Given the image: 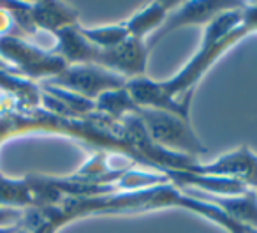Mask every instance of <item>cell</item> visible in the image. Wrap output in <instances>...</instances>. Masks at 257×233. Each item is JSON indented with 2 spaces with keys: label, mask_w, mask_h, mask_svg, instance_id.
<instances>
[{
  "label": "cell",
  "mask_w": 257,
  "mask_h": 233,
  "mask_svg": "<svg viewBox=\"0 0 257 233\" xmlns=\"http://www.w3.org/2000/svg\"><path fill=\"white\" fill-rule=\"evenodd\" d=\"M138 104L133 101L131 94L127 92L125 87L114 89L109 92H104L95 99V111L104 117H109L113 120H120L127 115L134 113Z\"/></svg>",
  "instance_id": "7c38bea8"
},
{
  "label": "cell",
  "mask_w": 257,
  "mask_h": 233,
  "mask_svg": "<svg viewBox=\"0 0 257 233\" xmlns=\"http://www.w3.org/2000/svg\"><path fill=\"white\" fill-rule=\"evenodd\" d=\"M245 233H257V228H246Z\"/></svg>",
  "instance_id": "5bb4252c"
},
{
  "label": "cell",
  "mask_w": 257,
  "mask_h": 233,
  "mask_svg": "<svg viewBox=\"0 0 257 233\" xmlns=\"http://www.w3.org/2000/svg\"><path fill=\"white\" fill-rule=\"evenodd\" d=\"M141 126L145 127L150 140L157 147L183 158L197 159L206 154V147L194 133L190 120H185L175 113L155 108H136L134 111Z\"/></svg>",
  "instance_id": "7a4b0ae2"
},
{
  "label": "cell",
  "mask_w": 257,
  "mask_h": 233,
  "mask_svg": "<svg viewBox=\"0 0 257 233\" xmlns=\"http://www.w3.org/2000/svg\"><path fill=\"white\" fill-rule=\"evenodd\" d=\"M51 83L62 85L65 90L78 94L85 99L95 101L104 92L125 87L127 80L121 78L116 72L109 71V69L100 67V65L76 64L67 65L65 71H62L60 74L51 80Z\"/></svg>",
  "instance_id": "3957f363"
},
{
  "label": "cell",
  "mask_w": 257,
  "mask_h": 233,
  "mask_svg": "<svg viewBox=\"0 0 257 233\" xmlns=\"http://www.w3.org/2000/svg\"><path fill=\"white\" fill-rule=\"evenodd\" d=\"M253 189H255V194H257V187H253Z\"/></svg>",
  "instance_id": "9a60e30c"
},
{
  "label": "cell",
  "mask_w": 257,
  "mask_h": 233,
  "mask_svg": "<svg viewBox=\"0 0 257 233\" xmlns=\"http://www.w3.org/2000/svg\"><path fill=\"white\" fill-rule=\"evenodd\" d=\"M238 6H241V2H185L173 15H169L166 18L164 25L155 34H152L145 43H147L148 48H154L159 41L164 39L173 30L187 25H208L220 13L234 9Z\"/></svg>",
  "instance_id": "5b68a950"
},
{
  "label": "cell",
  "mask_w": 257,
  "mask_h": 233,
  "mask_svg": "<svg viewBox=\"0 0 257 233\" xmlns=\"http://www.w3.org/2000/svg\"><path fill=\"white\" fill-rule=\"evenodd\" d=\"M148 53H150V48L143 39L128 37L120 46L100 50L97 65L116 72L128 82V80L147 76Z\"/></svg>",
  "instance_id": "8992f818"
},
{
  "label": "cell",
  "mask_w": 257,
  "mask_h": 233,
  "mask_svg": "<svg viewBox=\"0 0 257 233\" xmlns=\"http://www.w3.org/2000/svg\"><path fill=\"white\" fill-rule=\"evenodd\" d=\"M175 8L176 2H152L148 8H145L128 22H125V27L131 37L147 41V36L155 34L164 25L166 18L169 16V13L175 11Z\"/></svg>",
  "instance_id": "30bf717a"
},
{
  "label": "cell",
  "mask_w": 257,
  "mask_h": 233,
  "mask_svg": "<svg viewBox=\"0 0 257 233\" xmlns=\"http://www.w3.org/2000/svg\"><path fill=\"white\" fill-rule=\"evenodd\" d=\"M30 20L43 29H50L55 34L62 29L78 25V13L67 6L55 4V2H43L32 9Z\"/></svg>",
  "instance_id": "8fae6325"
},
{
  "label": "cell",
  "mask_w": 257,
  "mask_h": 233,
  "mask_svg": "<svg viewBox=\"0 0 257 233\" xmlns=\"http://www.w3.org/2000/svg\"><path fill=\"white\" fill-rule=\"evenodd\" d=\"M58 37L57 53L62 57L69 65L76 64H95L99 62L100 48H97L93 43H90L81 32V27L72 25L67 29H62L55 32Z\"/></svg>",
  "instance_id": "9c48e42d"
},
{
  "label": "cell",
  "mask_w": 257,
  "mask_h": 233,
  "mask_svg": "<svg viewBox=\"0 0 257 233\" xmlns=\"http://www.w3.org/2000/svg\"><path fill=\"white\" fill-rule=\"evenodd\" d=\"M253 32H257V6H246L241 2L238 8L220 13L206 25L203 43L189 64L176 76L162 82L164 90L175 99L196 92L197 82L213 65V62L243 37Z\"/></svg>",
  "instance_id": "6da1fadb"
},
{
  "label": "cell",
  "mask_w": 257,
  "mask_h": 233,
  "mask_svg": "<svg viewBox=\"0 0 257 233\" xmlns=\"http://www.w3.org/2000/svg\"><path fill=\"white\" fill-rule=\"evenodd\" d=\"M125 89L131 94L133 101L140 108H155V110H164L169 113H175L185 120L189 119L190 113V103H192L194 92L187 94V96L175 99L164 90L162 83L154 82V80L141 76V78L128 80L125 83Z\"/></svg>",
  "instance_id": "52a82bcc"
},
{
  "label": "cell",
  "mask_w": 257,
  "mask_h": 233,
  "mask_svg": "<svg viewBox=\"0 0 257 233\" xmlns=\"http://www.w3.org/2000/svg\"><path fill=\"white\" fill-rule=\"evenodd\" d=\"M190 198H196L199 201H206V203L217 207L220 212H224L227 217H231L234 222L246 228H257V194L255 189H246L241 194H234V196H218V194L203 193L197 189H182Z\"/></svg>",
  "instance_id": "ba28073f"
},
{
  "label": "cell",
  "mask_w": 257,
  "mask_h": 233,
  "mask_svg": "<svg viewBox=\"0 0 257 233\" xmlns=\"http://www.w3.org/2000/svg\"><path fill=\"white\" fill-rule=\"evenodd\" d=\"M85 37L93 43L100 50H109V48L120 46L121 43L131 37L125 23L120 25H107V27H95V29H81Z\"/></svg>",
  "instance_id": "4fadbf2b"
},
{
  "label": "cell",
  "mask_w": 257,
  "mask_h": 233,
  "mask_svg": "<svg viewBox=\"0 0 257 233\" xmlns=\"http://www.w3.org/2000/svg\"><path fill=\"white\" fill-rule=\"evenodd\" d=\"M190 173L239 180L248 187H257V156L248 147H239L210 163H196Z\"/></svg>",
  "instance_id": "277c9868"
}]
</instances>
